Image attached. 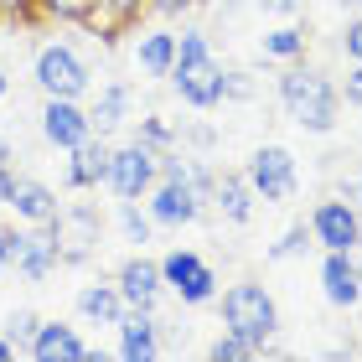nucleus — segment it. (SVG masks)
<instances>
[{
	"label": "nucleus",
	"mask_w": 362,
	"mask_h": 362,
	"mask_svg": "<svg viewBox=\"0 0 362 362\" xmlns=\"http://www.w3.org/2000/svg\"><path fill=\"white\" fill-rule=\"evenodd\" d=\"M0 160H16V145H11V135H0Z\"/></svg>",
	"instance_id": "nucleus-41"
},
{
	"label": "nucleus",
	"mask_w": 362,
	"mask_h": 362,
	"mask_svg": "<svg viewBox=\"0 0 362 362\" xmlns=\"http://www.w3.org/2000/svg\"><path fill=\"white\" fill-rule=\"evenodd\" d=\"M156 181H160V151H151V145L135 140V135L114 145L109 181H104V192L114 197V202H145Z\"/></svg>",
	"instance_id": "nucleus-6"
},
{
	"label": "nucleus",
	"mask_w": 362,
	"mask_h": 362,
	"mask_svg": "<svg viewBox=\"0 0 362 362\" xmlns=\"http://www.w3.org/2000/svg\"><path fill=\"white\" fill-rule=\"evenodd\" d=\"M259 52H264L269 62H305V52H310V31L300 26V21H285V26H269L264 37H259Z\"/></svg>",
	"instance_id": "nucleus-24"
},
{
	"label": "nucleus",
	"mask_w": 362,
	"mask_h": 362,
	"mask_svg": "<svg viewBox=\"0 0 362 362\" xmlns=\"http://www.w3.org/2000/svg\"><path fill=\"white\" fill-rule=\"evenodd\" d=\"M243 176H249V187L259 192L264 207H279V202H290V197L300 192V160H295L290 145H259V151L243 160Z\"/></svg>",
	"instance_id": "nucleus-8"
},
{
	"label": "nucleus",
	"mask_w": 362,
	"mask_h": 362,
	"mask_svg": "<svg viewBox=\"0 0 362 362\" xmlns=\"http://www.w3.org/2000/svg\"><path fill=\"white\" fill-rule=\"evenodd\" d=\"M135 140H145L151 151H171V145H181V124H171L166 114H145V119H135Z\"/></svg>",
	"instance_id": "nucleus-28"
},
{
	"label": "nucleus",
	"mask_w": 362,
	"mask_h": 362,
	"mask_svg": "<svg viewBox=\"0 0 362 362\" xmlns=\"http://www.w3.org/2000/svg\"><path fill=\"white\" fill-rule=\"evenodd\" d=\"M88 135H98L93 119H88V98H42V140L57 156H68Z\"/></svg>",
	"instance_id": "nucleus-10"
},
{
	"label": "nucleus",
	"mask_w": 362,
	"mask_h": 362,
	"mask_svg": "<svg viewBox=\"0 0 362 362\" xmlns=\"http://www.w3.org/2000/svg\"><path fill=\"white\" fill-rule=\"evenodd\" d=\"M337 47H341V57H347V62H362V11H352L347 21H341Z\"/></svg>",
	"instance_id": "nucleus-33"
},
{
	"label": "nucleus",
	"mask_w": 362,
	"mask_h": 362,
	"mask_svg": "<svg viewBox=\"0 0 362 362\" xmlns=\"http://www.w3.org/2000/svg\"><path fill=\"white\" fill-rule=\"evenodd\" d=\"M212 212H218L223 223H254V212H259V192L249 187V176L243 171H218V187H212Z\"/></svg>",
	"instance_id": "nucleus-20"
},
{
	"label": "nucleus",
	"mask_w": 362,
	"mask_h": 362,
	"mask_svg": "<svg viewBox=\"0 0 362 362\" xmlns=\"http://www.w3.org/2000/svg\"><path fill=\"white\" fill-rule=\"evenodd\" d=\"M16 181H21L16 160H0V207H11V197H16Z\"/></svg>",
	"instance_id": "nucleus-37"
},
{
	"label": "nucleus",
	"mask_w": 362,
	"mask_h": 362,
	"mask_svg": "<svg viewBox=\"0 0 362 362\" xmlns=\"http://www.w3.org/2000/svg\"><path fill=\"white\" fill-rule=\"evenodd\" d=\"M218 326L243 341H254L259 352L279 337V300L259 285V279H233L218 290Z\"/></svg>",
	"instance_id": "nucleus-2"
},
{
	"label": "nucleus",
	"mask_w": 362,
	"mask_h": 362,
	"mask_svg": "<svg viewBox=\"0 0 362 362\" xmlns=\"http://www.w3.org/2000/svg\"><path fill=\"white\" fill-rule=\"evenodd\" d=\"M109 156H114L109 135H88L83 145H73L68 160H62V187L68 192H98L109 181Z\"/></svg>",
	"instance_id": "nucleus-15"
},
{
	"label": "nucleus",
	"mask_w": 362,
	"mask_h": 362,
	"mask_svg": "<svg viewBox=\"0 0 362 362\" xmlns=\"http://www.w3.org/2000/svg\"><path fill=\"white\" fill-rule=\"evenodd\" d=\"M202 52H212V37L202 26H181L176 31V57H202Z\"/></svg>",
	"instance_id": "nucleus-34"
},
{
	"label": "nucleus",
	"mask_w": 362,
	"mask_h": 362,
	"mask_svg": "<svg viewBox=\"0 0 362 362\" xmlns=\"http://www.w3.org/2000/svg\"><path fill=\"white\" fill-rule=\"evenodd\" d=\"M145 16H151V11H145V0H98V16L88 21V31H93L104 47H114L119 37H129Z\"/></svg>",
	"instance_id": "nucleus-23"
},
{
	"label": "nucleus",
	"mask_w": 362,
	"mask_h": 362,
	"mask_svg": "<svg viewBox=\"0 0 362 362\" xmlns=\"http://www.w3.org/2000/svg\"><path fill=\"white\" fill-rule=\"evenodd\" d=\"M73 310H78V321H88V326H119V316L129 305H124V295H119L114 279H88V285H78Z\"/></svg>",
	"instance_id": "nucleus-21"
},
{
	"label": "nucleus",
	"mask_w": 362,
	"mask_h": 362,
	"mask_svg": "<svg viewBox=\"0 0 362 362\" xmlns=\"http://www.w3.org/2000/svg\"><path fill=\"white\" fill-rule=\"evenodd\" d=\"M129 57H135V68L145 78H171V68H176V31L140 21L135 31H129Z\"/></svg>",
	"instance_id": "nucleus-17"
},
{
	"label": "nucleus",
	"mask_w": 362,
	"mask_h": 362,
	"mask_svg": "<svg viewBox=\"0 0 362 362\" xmlns=\"http://www.w3.org/2000/svg\"><path fill=\"white\" fill-rule=\"evenodd\" d=\"M274 98L285 109L290 124H300L305 135H337L341 124V88L337 78H326L310 62H285L274 78Z\"/></svg>",
	"instance_id": "nucleus-1"
},
{
	"label": "nucleus",
	"mask_w": 362,
	"mask_h": 362,
	"mask_svg": "<svg viewBox=\"0 0 362 362\" xmlns=\"http://www.w3.org/2000/svg\"><path fill=\"white\" fill-rule=\"evenodd\" d=\"M26 357L31 362H98L104 347L83 341V332H78L73 321H42L26 341Z\"/></svg>",
	"instance_id": "nucleus-12"
},
{
	"label": "nucleus",
	"mask_w": 362,
	"mask_h": 362,
	"mask_svg": "<svg viewBox=\"0 0 362 362\" xmlns=\"http://www.w3.org/2000/svg\"><path fill=\"white\" fill-rule=\"evenodd\" d=\"M42 6V21H57V26H83L98 16V0H37Z\"/></svg>",
	"instance_id": "nucleus-27"
},
{
	"label": "nucleus",
	"mask_w": 362,
	"mask_h": 362,
	"mask_svg": "<svg viewBox=\"0 0 362 362\" xmlns=\"http://www.w3.org/2000/svg\"><path fill=\"white\" fill-rule=\"evenodd\" d=\"M310 249H316V238H310V223L295 218L285 233H279L269 249H264V264H285V259H300V254H310Z\"/></svg>",
	"instance_id": "nucleus-26"
},
{
	"label": "nucleus",
	"mask_w": 362,
	"mask_h": 362,
	"mask_svg": "<svg viewBox=\"0 0 362 362\" xmlns=\"http://www.w3.org/2000/svg\"><path fill=\"white\" fill-rule=\"evenodd\" d=\"M88 119H93L98 135H114V129L135 124V83L129 78L98 83V93H88Z\"/></svg>",
	"instance_id": "nucleus-16"
},
{
	"label": "nucleus",
	"mask_w": 362,
	"mask_h": 362,
	"mask_svg": "<svg viewBox=\"0 0 362 362\" xmlns=\"http://www.w3.org/2000/svg\"><path fill=\"white\" fill-rule=\"evenodd\" d=\"M52 233H57V249H62V269H83L104 249V212L93 202H62Z\"/></svg>",
	"instance_id": "nucleus-7"
},
{
	"label": "nucleus",
	"mask_w": 362,
	"mask_h": 362,
	"mask_svg": "<svg viewBox=\"0 0 362 362\" xmlns=\"http://www.w3.org/2000/svg\"><path fill=\"white\" fill-rule=\"evenodd\" d=\"M254 357H264V352H259L254 341L233 337V332H218L207 341V362H254Z\"/></svg>",
	"instance_id": "nucleus-29"
},
{
	"label": "nucleus",
	"mask_w": 362,
	"mask_h": 362,
	"mask_svg": "<svg viewBox=\"0 0 362 362\" xmlns=\"http://www.w3.org/2000/svg\"><path fill=\"white\" fill-rule=\"evenodd\" d=\"M37 326H42V316H37V310H11V316H6V326H0V332H6L11 341H16V347H21L26 352V341H31V332H37Z\"/></svg>",
	"instance_id": "nucleus-30"
},
{
	"label": "nucleus",
	"mask_w": 362,
	"mask_h": 362,
	"mask_svg": "<svg viewBox=\"0 0 362 362\" xmlns=\"http://www.w3.org/2000/svg\"><path fill=\"white\" fill-rule=\"evenodd\" d=\"M114 285H119V295H124V305H129V310H156V305H160V295H166L160 259H151L145 249H135L119 269H114Z\"/></svg>",
	"instance_id": "nucleus-14"
},
{
	"label": "nucleus",
	"mask_w": 362,
	"mask_h": 362,
	"mask_svg": "<svg viewBox=\"0 0 362 362\" xmlns=\"http://www.w3.org/2000/svg\"><path fill=\"white\" fill-rule=\"evenodd\" d=\"M310 238H316L321 254H352L362 243V207L347 202V197H321L316 207H310Z\"/></svg>",
	"instance_id": "nucleus-9"
},
{
	"label": "nucleus",
	"mask_w": 362,
	"mask_h": 362,
	"mask_svg": "<svg viewBox=\"0 0 362 362\" xmlns=\"http://www.w3.org/2000/svg\"><path fill=\"white\" fill-rule=\"evenodd\" d=\"M11 269L26 279V285H42L62 269V249H57V233L52 223L42 228H16V254H11Z\"/></svg>",
	"instance_id": "nucleus-11"
},
{
	"label": "nucleus",
	"mask_w": 362,
	"mask_h": 362,
	"mask_svg": "<svg viewBox=\"0 0 362 362\" xmlns=\"http://www.w3.org/2000/svg\"><path fill=\"white\" fill-rule=\"evenodd\" d=\"M254 73H243V68H228V104H243V98H254Z\"/></svg>",
	"instance_id": "nucleus-36"
},
{
	"label": "nucleus",
	"mask_w": 362,
	"mask_h": 362,
	"mask_svg": "<svg viewBox=\"0 0 362 362\" xmlns=\"http://www.w3.org/2000/svg\"><path fill=\"white\" fill-rule=\"evenodd\" d=\"M119 352L124 362H156L160 352H166V341H160V321H156V310H124L119 316Z\"/></svg>",
	"instance_id": "nucleus-19"
},
{
	"label": "nucleus",
	"mask_w": 362,
	"mask_h": 362,
	"mask_svg": "<svg viewBox=\"0 0 362 362\" xmlns=\"http://www.w3.org/2000/svg\"><path fill=\"white\" fill-rule=\"evenodd\" d=\"M181 145H187L192 156H212L218 129H212V124H197V119H181Z\"/></svg>",
	"instance_id": "nucleus-31"
},
{
	"label": "nucleus",
	"mask_w": 362,
	"mask_h": 362,
	"mask_svg": "<svg viewBox=\"0 0 362 362\" xmlns=\"http://www.w3.org/2000/svg\"><path fill=\"white\" fill-rule=\"evenodd\" d=\"M341 6H352V11H362V0H341Z\"/></svg>",
	"instance_id": "nucleus-44"
},
{
	"label": "nucleus",
	"mask_w": 362,
	"mask_h": 362,
	"mask_svg": "<svg viewBox=\"0 0 362 362\" xmlns=\"http://www.w3.org/2000/svg\"><path fill=\"white\" fill-rule=\"evenodd\" d=\"M11 254H16V228H0V274H11Z\"/></svg>",
	"instance_id": "nucleus-39"
},
{
	"label": "nucleus",
	"mask_w": 362,
	"mask_h": 362,
	"mask_svg": "<svg viewBox=\"0 0 362 362\" xmlns=\"http://www.w3.org/2000/svg\"><path fill=\"white\" fill-rule=\"evenodd\" d=\"M321 300L347 316L362 305V274L352 254H321Z\"/></svg>",
	"instance_id": "nucleus-18"
},
{
	"label": "nucleus",
	"mask_w": 362,
	"mask_h": 362,
	"mask_svg": "<svg viewBox=\"0 0 362 362\" xmlns=\"http://www.w3.org/2000/svg\"><path fill=\"white\" fill-rule=\"evenodd\" d=\"M207 0H145V11L156 16V21H181V16H197Z\"/></svg>",
	"instance_id": "nucleus-32"
},
{
	"label": "nucleus",
	"mask_w": 362,
	"mask_h": 362,
	"mask_svg": "<svg viewBox=\"0 0 362 362\" xmlns=\"http://www.w3.org/2000/svg\"><path fill=\"white\" fill-rule=\"evenodd\" d=\"M171 93L181 98L187 109L197 114H212V109H223L228 104V68H223V57L218 52H202V57H176V68H171Z\"/></svg>",
	"instance_id": "nucleus-5"
},
{
	"label": "nucleus",
	"mask_w": 362,
	"mask_h": 362,
	"mask_svg": "<svg viewBox=\"0 0 362 362\" xmlns=\"http://www.w3.org/2000/svg\"><path fill=\"white\" fill-rule=\"evenodd\" d=\"M11 212H16V223L42 228V223H57L62 202H57V192L47 187V181H37V176H21V181H16V197H11Z\"/></svg>",
	"instance_id": "nucleus-22"
},
{
	"label": "nucleus",
	"mask_w": 362,
	"mask_h": 362,
	"mask_svg": "<svg viewBox=\"0 0 362 362\" xmlns=\"http://www.w3.org/2000/svg\"><path fill=\"white\" fill-rule=\"evenodd\" d=\"M11 93V78H6V68H0V98H6Z\"/></svg>",
	"instance_id": "nucleus-42"
},
{
	"label": "nucleus",
	"mask_w": 362,
	"mask_h": 362,
	"mask_svg": "<svg viewBox=\"0 0 362 362\" xmlns=\"http://www.w3.org/2000/svg\"><path fill=\"white\" fill-rule=\"evenodd\" d=\"M16 357H21V347H16V341L0 332V362H16Z\"/></svg>",
	"instance_id": "nucleus-40"
},
{
	"label": "nucleus",
	"mask_w": 362,
	"mask_h": 362,
	"mask_svg": "<svg viewBox=\"0 0 362 362\" xmlns=\"http://www.w3.org/2000/svg\"><path fill=\"white\" fill-rule=\"evenodd\" d=\"M352 259H357V274H362V243H357V249H352Z\"/></svg>",
	"instance_id": "nucleus-43"
},
{
	"label": "nucleus",
	"mask_w": 362,
	"mask_h": 362,
	"mask_svg": "<svg viewBox=\"0 0 362 362\" xmlns=\"http://www.w3.org/2000/svg\"><path fill=\"white\" fill-rule=\"evenodd\" d=\"M341 104L347 109H362V62H347V78H341Z\"/></svg>",
	"instance_id": "nucleus-35"
},
{
	"label": "nucleus",
	"mask_w": 362,
	"mask_h": 362,
	"mask_svg": "<svg viewBox=\"0 0 362 362\" xmlns=\"http://www.w3.org/2000/svg\"><path fill=\"white\" fill-rule=\"evenodd\" d=\"M160 279H166V295H176L181 310L218 305V290H223L218 269H212L197 249H171V254H160Z\"/></svg>",
	"instance_id": "nucleus-4"
},
{
	"label": "nucleus",
	"mask_w": 362,
	"mask_h": 362,
	"mask_svg": "<svg viewBox=\"0 0 362 362\" xmlns=\"http://www.w3.org/2000/svg\"><path fill=\"white\" fill-rule=\"evenodd\" d=\"M114 228H119V238L135 243V249H145V243L156 238V218L145 212V202H114Z\"/></svg>",
	"instance_id": "nucleus-25"
},
{
	"label": "nucleus",
	"mask_w": 362,
	"mask_h": 362,
	"mask_svg": "<svg viewBox=\"0 0 362 362\" xmlns=\"http://www.w3.org/2000/svg\"><path fill=\"white\" fill-rule=\"evenodd\" d=\"M259 11H269V16H300V0H259Z\"/></svg>",
	"instance_id": "nucleus-38"
},
{
	"label": "nucleus",
	"mask_w": 362,
	"mask_h": 362,
	"mask_svg": "<svg viewBox=\"0 0 362 362\" xmlns=\"http://www.w3.org/2000/svg\"><path fill=\"white\" fill-rule=\"evenodd\" d=\"M145 212L156 218V228H192V223L207 218V202L187 187V181H166L160 176L151 187V197H145Z\"/></svg>",
	"instance_id": "nucleus-13"
},
{
	"label": "nucleus",
	"mask_w": 362,
	"mask_h": 362,
	"mask_svg": "<svg viewBox=\"0 0 362 362\" xmlns=\"http://www.w3.org/2000/svg\"><path fill=\"white\" fill-rule=\"evenodd\" d=\"M31 83L42 98H88L93 93V68L83 62L73 42H42L31 52Z\"/></svg>",
	"instance_id": "nucleus-3"
}]
</instances>
